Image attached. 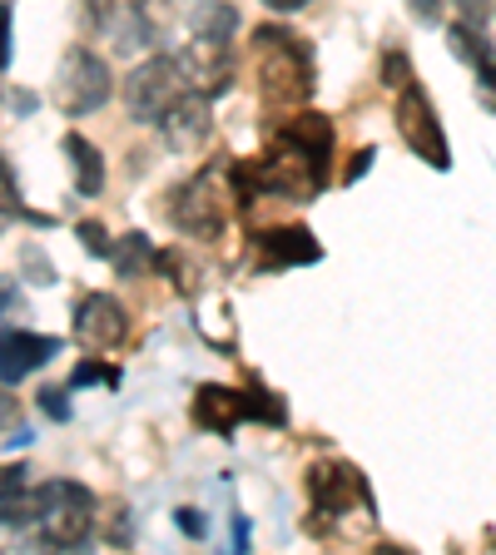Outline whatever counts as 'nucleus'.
I'll return each instance as SVG.
<instances>
[{
    "label": "nucleus",
    "mask_w": 496,
    "mask_h": 555,
    "mask_svg": "<svg viewBox=\"0 0 496 555\" xmlns=\"http://www.w3.org/2000/svg\"><path fill=\"white\" fill-rule=\"evenodd\" d=\"M254 55H258V90H264L268 109H293V104H303L313 94V60L293 40V30L258 25Z\"/></svg>",
    "instance_id": "f03ea898"
},
{
    "label": "nucleus",
    "mask_w": 496,
    "mask_h": 555,
    "mask_svg": "<svg viewBox=\"0 0 496 555\" xmlns=\"http://www.w3.org/2000/svg\"><path fill=\"white\" fill-rule=\"evenodd\" d=\"M5 25H11V21H0V69H5V60H11V40H5Z\"/></svg>",
    "instance_id": "473e14b6"
},
{
    "label": "nucleus",
    "mask_w": 496,
    "mask_h": 555,
    "mask_svg": "<svg viewBox=\"0 0 496 555\" xmlns=\"http://www.w3.org/2000/svg\"><path fill=\"white\" fill-rule=\"evenodd\" d=\"M368 169H372V150H358V159L347 164V184H358V179H363Z\"/></svg>",
    "instance_id": "cd10ccee"
},
{
    "label": "nucleus",
    "mask_w": 496,
    "mask_h": 555,
    "mask_svg": "<svg viewBox=\"0 0 496 555\" xmlns=\"http://www.w3.org/2000/svg\"><path fill=\"white\" fill-rule=\"evenodd\" d=\"M268 11H278V15H293V11H303V5H308V0H264Z\"/></svg>",
    "instance_id": "7c9ffc66"
},
{
    "label": "nucleus",
    "mask_w": 496,
    "mask_h": 555,
    "mask_svg": "<svg viewBox=\"0 0 496 555\" xmlns=\"http://www.w3.org/2000/svg\"><path fill=\"white\" fill-rule=\"evenodd\" d=\"M185 69H179V55H154L144 60L139 69H129L125 80V104H129V119L139 125H160L164 109H169L179 94H185Z\"/></svg>",
    "instance_id": "39448f33"
},
{
    "label": "nucleus",
    "mask_w": 496,
    "mask_h": 555,
    "mask_svg": "<svg viewBox=\"0 0 496 555\" xmlns=\"http://www.w3.org/2000/svg\"><path fill=\"white\" fill-rule=\"evenodd\" d=\"M160 258V248L150 243V233H119V243L110 248V263H115L119 278H144Z\"/></svg>",
    "instance_id": "dca6fc26"
},
{
    "label": "nucleus",
    "mask_w": 496,
    "mask_h": 555,
    "mask_svg": "<svg viewBox=\"0 0 496 555\" xmlns=\"http://www.w3.org/2000/svg\"><path fill=\"white\" fill-rule=\"evenodd\" d=\"M110 94H115V75H110V65H104L94 50L75 46L65 60H60L55 104L65 109L69 119H85V115H94V109H104Z\"/></svg>",
    "instance_id": "20e7f679"
},
{
    "label": "nucleus",
    "mask_w": 496,
    "mask_h": 555,
    "mask_svg": "<svg viewBox=\"0 0 496 555\" xmlns=\"http://www.w3.org/2000/svg\"><path fill=\"white\" fill-rule=\"evenodd\" d=\"M65 159H69V173H75V189H80V198H100V189H104V159H100V150H94L90 139H80V134H65Z\"/></svg>",
    "instance_id": "4468645a"
},
{
    "label": "nucleus",
    "mask_w": 496,
    "mask_h": 555,
    "mask_svg": "<svg viewBox=\"0 0 496 555\" xmlns=\"http://www.w3.org/2000/svg\"><path fill=\"white\" fill-rule=\"evenodd\" d=\"M11 312H21V293H15L11 283L0 278V318H11Z\"/></svg>",
    "instance_id": "bb28decb"
},
{
    "label": "nucleus",
    "mask_w": 496,
    "mask_h": 555,
    "mask_svg": "<svg viewBox=\"0 0 496 555\" xmlns=\"http://www.w3.org/2000/svg\"><path fill=\"white\" fill-rule=\"evenodd\" d=\"M447 46H452V55L457 60H467L472 69H482V65H492V46L482 40V25H472V21H452V30H447Z\"/></svg>",
    "instance_id": "f3484780"
},
{
    "label": "nucleus",
    "mask_w": 496,
    "mask_h": 555,
    "mask_svg": "<svg viewBox=\"0 0 496 555\" xmlns=\"http://www.w3.org/2000/svg\"><path fill=\"white\" fill-rule=\"evenodd\" d=\"M60 352V337L46 333H0V382H21Z\"/></svg>",
    "instance_id": "9b49d317"
},
{
    "label": "nucleus",
    "mask_w": 496,
    "mask_h": 555,
    "mask_svg": "<svg viewBox=\"0 0 496 555\" xmlns=\"http://www.w3.org/2000/svg\"><path fill=\"white\" fill-rule=\"evenodd\" d=\"M5 223H11V208L0 204V233H5Z\"/></svg>",
    "instance_id": "72a5a7b5"
},
{
    "label": "nucleus",
    "mask_w": 496,
    "mask_h": 555,
    "mask_svg": "<svg viewBox=\"0 0 496 555\" xmlns=\"http://www.w3.org/2000/svg\"><path fill=\"white\" fill-rule=\"evenodd\" d=\"M0 21H5V5H0Z\"/></svg>",
    "instance_id": "f704fd0d"
},
{
    "label": "nucleus",
    "mask_w": 496,
    "mask_h": 555,
    "mask_svg": "<svg viewBox=\"0 0 496 555\" xmlns=\"http://www.w3.org/2000/svg\"><path fill=\"white\" fill-rule=\"evenodd\" d=\"M417 5V15H442L447 5H457V0H412Z\"/></svg>",
    "instance_id": "c85d7f7f"
},
{
    "label": "nucleus",
    "mask_w": 496,
    "mask_h": 555,
    "mask_svg": "<svg viewBox=\"0 0 496 555\" xmlns=\"http://www.w3.org/2000/svg\"><path fill=\"white\" fill-rule=\"evenodd\" d=\"M208 100L204 94H179V100L164 109V119H160V129H164V144H169L174 154H194L199 144L208 139Z\"/></svg>",
    "instance_id": "9d476101"
},
{
    "label": "nucleus",
    "mask_w": 496,
    "mask_h": 555,
    "mask_svg": "<svg viewBox=\"0 0 496 555\" xmlns=\"http://www.w3.org/2000/svg\"><path fill=\"white\" fill-rule=\"evenodd\" d=\"M80 243H85V248H90L94 258H110V248H115V243L104 238V229H100V223H80Z\"/></svg>",
    "instance_id": "5701e85b"
},
{
    "label": "nucleus",
    "mask_w": 496,
    "mask_h": 555,
    "mask_svg": "<svg viewBox=\"0 0 496 555\" xmlns=\"http://www.w3.org/2000/svg\"><path fill=\"white\" fill-rule=\"evenodd\" d=\"M194 422L204 431H219V437H229V431L243 422V392H233V387H219V382H204V387L194 392Z\"/></svg>",
    "instance_id": "ddd939ff"
},
{
    "label": "nucleus",
    "mask_w": 496,
    "mask_h": 555,
    "mask_svg": "<svg viewBox=\"0 0 496 555\" xmlns=\"http://www.w3.org/2000/svg\"><path fill=\"white\" fill-rule=\"evenodd\" d=\"M476 75H482V100H486V109H496V60H492V65H482Z\"/></svg>",
    "instance_id": "a878e982"
},
{
    "label": "nucleus",
    "mask_w": 496,
    "mask_h": 555,
    "mask_svg": "<svg viewBox=\"0 0 496 555\" xmlns=\"http://www.w3.org/2000/svg\"><path fill=\"white\" fill-rule=\"evenodd\" d=\"M258 243H264V263H268V268L318 263V258H323V243L313 238L303 223H283V229H268Z\"/></svg>",
    "instance_id": "f8f14e48"
},
{
    "label": "nucleus",
    "mask_w": 496,
    "mask_h": 555,
    "mask_svg": "<svg viewBox=\"0 0 496 555\" xmlns=\"http://www.w3.org/2000/svg\"><path fill=\"white\" fill-rule=\"evenodd\" d=\"M283 134H289L293 144H303L308 154H318L323 164H333V125H328V115L303 109V115H293L289 125H283Z\"/></svg>",
    "instance_id": "2eb2a0df"
},
{
    "label": "nucleus",
    "mask_w": 496,
    "mask_h": 555,
    "mask_svg": "<svg viewBox=\"0 0 496 555\" xmlns=\"http://www.w3.org/2000/svg\"><path fill=\"white\" fill-rule=\"evenodd\" d=\"M397 134H403L407 150H412L422 164H432V169H447L452 164L447 134H442L437 109H432L422 85H403V94H397Z\"/></svg>",
    "instance_id": "423d86ee"
},
{
    "label": "nucleus",
    "mask_w": 496,
    "mask_h": 555,
    "mask_svg": "<svg viewBox=\"0 0 496 555\" xmlns=\"http://www.w3.org/2000/svg\"><path fill=\"white\" fill-rule=\"evenodd\" d=\"M21 268H25V278H30V283H40V288H46V283H55V263H50L35 243H25V248H21Z\"/></svg>",
    "instance_id": "6ab92c4d"
},
{
    "label": "nucleus",
    "mask_w": 496,
    "mask_h": 555,
    "mask_svg": "<svg viewBox=\"0 0 496 555\" xmlns=\"http://www.w3.org/2000/svg\"><path fill=\"white\" fill-rule=\"evenodd\" d=\"M169 219L185 233H194V238H219L224 233V208H219V198H214V189H208V179H189V184L174 189Z\"/></svg>",
    "instance_id": "1a4fd4ad"
},
{
    "label": "nucleus",
    "mask_w": 496,
    "mask_h": 555,
    "mask_svg": "<svg viewBox=\"0 0 496 555\" xmlns=\"http://www.w3.org/2000/svg\"><path fill=\"white\" fill-rule=\"evenodd\" d=\"M40 406H46L55 422H65L69 416V402H65V387H40Z\"/></svg>",
    "instance_id": "393cba45"
},
{
    "label": "nucleus",
    "mask_w": 496,
    "mask_h": 555,
    "mask_svg": "<svg viewBox=\"0 0 496 555\" xmlns=\"http://www.w3.org/2000/svg\"><path fill=\"white\" fill-rule=\"evenodd\" d=\"M308 496H313V516H308L313 535H353L372 526V496L358 466L347 462L308 466Z\"/></svg>",
    "instance_id": "f257e3e1"
},
{
    "label": "nucleus",
    "mask_w": 496,
    "mask_h": 555,
    "mask_svg": "<svg viewBox=\"0 0 496 555\" xmlns=\"http://www.w3.org/2000/svg\"><path fill=\"white\" fill-rule=\"evenodd\" d=\"M174 520H179V531H185V535H199V541H204V531H208L204 511H194V506H179V511H174Z\"/></svg>",
    "instance_id": "b1692460"
},
{
    "label": "nucleus",
    "mask_w": 496,
    "mask_h": 555,
    "mask_svg": "<svg viewBox=\"0 0 496 555\" xmlns=\"http://www.w3.org/2000/svg\"><path fill=\"white\" fill-rule=\"evenodd\" d=\"M11 422H15V402L0 392V427H11Z\"/></svg>",
    "instance_id": "2f4dec72"
},
{
    "label": "nucleus",
    "mask_w": 496,
    "mask_h": 555,
    "mask_svg": "<svg viewBox=\"0 0 496 555\" xmlns=\"http://www.w3.org/2000/svg\"><path fill=\"white\" fill-rule=\"evenodd\" d=\"M90 382L119 387V367H104V362H80V367L69 372V387H90Z\"/></svg>",
    "instance_id": "aec40b11"
},
{
    "label": "nucleus",
    "mask_w": 496,
    "mask_h": 555,
    "mask_svg": "<svg viewBox=\"0 0 496 555\" xmlns=\"http://www.w3.org/2000/svg\"><path fill=\"white\" fill-rule=\"evenodd\" d=\"M35 526H40V541L55 545V551L85 545V535L94 531V496L80 481H46Z\"/></svg>",
    "instance_id": "7ed1b4c3"
},
{
    "label": "nucleus",
    "mask_w": 496,
    "mask_h": 555,
    "mask_svg": "<svg viewBox=\"0 0 496 555\" xmlns=\"http://www.w3.org/2000/svg\"><path fill=\"white\" fill-rule=\"evenodd\" d=\"M179 69H185V85L204 100L224 94L233 85V65H229V40H214V35L199 30L189 40V50L179 55Z\"/></svg>",
    "instance_id": "0eeeda50"
},
{
    "label": "nucleus",
    "mask_w": 496,
    "mask_h": 555,
    "mask_svg": "<svg viewBox=\"0 0 496 555\" xmlns=\"http://www.w3.org/2000/svg\"><path fill=\"white\" fill-rule=\"evenodd\" d=\"M233 545H239V551H249V520H243L239 511H233Z\"/></svg>",
    "instance_id": "c756f323"
},
{
    "label": "nucleus",
    "mask_w": 496,
    "mask_h": 555,
    "mask_svg": "<svg viewBox=\"0 0 496 555\" xmlns=\"http://www.w3.org/2000/svg\"><path fill=\"white\" fill-rule=\"evenodd\" d=\"M0 204L11 208V214H21V219H30V223H50V219H40V214H25L21 208V184H15V169H11L5 154H0Z\"/></svg>",
    "instance_id": "a211bd4d"
},
{
    "label": "nucleus",
    "mask_w": 496,
    "mask_h": 555,
    "mask_svg": "<svg viewBox=\"0 0 496 555\" xmlns=\"http://www.w3.org/2000/svg\"><path fill=\"white\" fill-rule=\"evenodd\" d=\"M75 337H80L85 347H94V352L119 347L129 337L125 302H119L115 293H85V298L75 302Z\"/></svg>",
    "instance_id": "6e6552de"
},
{
    "label": "nucleus",
    "mask_w": 496,
    "mask_h": 555,
    "mask_svg": "<svg viewBox=\"0 0 496 555\" xmlns=\"http://www.w3.org/2000/svg\"><path fill=\"white\" fill-rule=\"evenodd\" d=\"M382 85H387V90H403V85H412V60H407L403 50H393V55L382 60Z\"/></svg>",
    "instance_id": "4be33fe9"
},
{
    "label": "nucleus",
    "mask_w": 496,
    "mask_h": 555,
    "mask_svg": "<svg viewBox=\"0 0 496 555\" xmlns=\"http://www.w3.org/2000/svg\"><path fill=\"white\" fill-rule=\"evenodd\" d=\"M199 30L214 35V40H229V35L239 30V11H233V5H214V11H208V21L199 25Z\"/></svg>",
    "instance_id": "412c9836"
}]
</instances>
